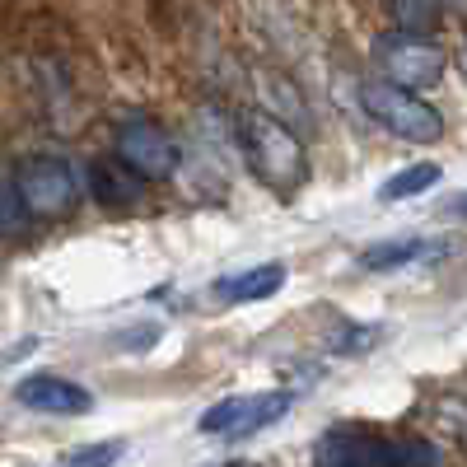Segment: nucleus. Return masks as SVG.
Here are the masks:
<instances>
[{
    "label": "nucleus",
    "mask_w": 467,
    "mask_h": 467,
    "mask_svg": "<svg viewBox=\"0 0 467 467\" xmlns=\"http://www.w3.org/2000/svg\"><path fill=\"white\" fill-rule=\"evenodd\" d=\"M440 5H444V10H462V15H467V0H440Z\"/></svg>",
    "instance_id": "6ab92c4d"
},
{
    "label": "nucleus",
    "mask_w": 467,
    "mask_h": 467,
    "mask_svg": "<svg viewBox=\"0 0 467 467\" xmlns=\"http://www.w3.org/2000/svg\"><path fill=\"white\" fill-rule=\"evenodd\" d=\"M224 467H253V462H224Z\"/></svg>",
    "instance_id": "aec40b11"
},
{
    "label": "nucleus",
    "mask_w": 467,
    "mask_h": 467,
    "mask_svg": "<svg viewBox=\"0 0 467 467\" xmlns=\"http://www.w3.org/2000/svg\"><path fill=\"white\" fill-rule=\"evenodd\" d=\"M281 285H285V266H281V262H262V266L244 271V276L220 281V295H224L229 304H257V299H271Z\"/></svg>",
    "instance_id": "9d476101"
},
{
    "label": "nucleus",
    "mask_w": 467,
    "mask_h": 467,
    "mask_svg": "<svg viewBox=\"0 0 467 467\" xmlns=\"http://www.w3.org/2000/svg\"><path fill=\"white\" fill-rule=\"evenodd\" d=\"M449 215H458V220H467V192H458V197H449V206H444Z\"/></svg>",
    "instance_id": "a211bd4d"
},
{
    "label": "nucleus",
    "mask_w": 467,
    "mask_h": 467,
    "mask_svg": "<svg viewBox=\"0 0 467 467\" xmlns=\"http://www.w3.org/2000/svg\"><path fill=\"white\" fill-rule=\"evenodd\" d=\"M15 402L24 411H37V416H85L94 411V393L80 383H70L61 374H33L15 388Z\"/></svg>",
    "instance_id": "6e6552de"
},
{
    "label": "nucleus",
    "mask_w": 467,
    "mask_h": 467,
    "mask_svg": "<svg viewBox=\"0 0 467 467\" xmlns=\"http://www.w3.org/2000/svg\"><path fill=\"white\" fill-rule=\"evenodd\" d=\"M425 248H431V244H420V239L374 244V248H365V253H360V266H365V271H398V266H407V262H420V257H425Z\"/></svg>",
    "instance_id": "ddd939ff"
},
{
    "label": "nucleus",
    "mask_w": 467,
    "mask_h": 467,
    "mask_svg": "<svg viewBox=\"0 0 467 467\" xmlns=\"http://www.w3.org/2000/svg\"><path fill=\"white\" fill-rule=\"evenodd\" d=\"M374 341V332H350V327H341L337 337H332V350H365Z\"/></svg>",
    "instance_id": "f3484780"
},
{
    "label": "nucleus",
    "mask_w": 467,
    "mask_h": 467,
    "mask_svg": "<svg viewBox=\"0 0 467 467\" xmlns=\"http://www.w3.org/2000/svg\"><path fill=\"white\" fill-rule=\"evenodd\" d=\"M462 57H467V43H462Z\"/></svg>",
    "instance_id": "4be33fe9"
},
{
    "label": "nucleus",
    "mask_w": 467,
    "mask_h": 467,
    "mask_svg": "<svg viewBox=\"0 0 467 467\" xmlns=\"http://www.w3.org/2000/svg\"><path fill=\"white\" fill-rule=\"evenodd\" d=\"M462 440H467V420H462Z\"/></svg>",
    "instance_id": "412c9836"
},
{
    "label": "nucleus",
    "mask_w": 467,
    "mask_h": 467,
    "mask_svg": "<svg viewBox=\"0 0 467 467\" xmlns=\"http://www.w3.org/2000/svg\"><path fill=\"white\" fill-rule=\"evenodd\" d=\"M290 411V393H234L224 402H215L197 425L202 435H220V440H248L266 425H276Z\"/></svg>",
    "instance_id": "0eeeda50"
},
{
    "label": "nucleus",
    "mask_w": 467,
    "mask_h": 467,
    "mask_svg": "<svg viewBox=\"0 0 467 467\" xmlns=\"http://www.w3.org/2000/svg\"><path fill=\"white\" fill-rule=\"evenodd\" d=\"M374 66H379V80L388 85H402V89H431L444 80V47L435 43L431 33H379L374 37V47H369Z\"/></svg>",
    "instance_id": "7ed1b4c3"
},
{
    "label": "nucleus",
    "mask_w": 467,
    "mask_h": 467,
    "mask_svg": "<svg viewBox=\"0 0 467 467\" xmlns=\"http://www.w3.org/2000/svg\"><path fill=\"white\" fill-rule=\"evenodd\" d=\"M407 440H388L379 431H360V425H332V431L314 444L318 467H402Z\"/></svg>",
    "instance_id": "423d86ee"
},
{
    "label": "nucleus",
    "mask_w": 467,
    "mask_h": 467,
    "mask_svg": "<svg viewBox=\"0 0 467 467\" xmlns=\"http://www.w3.org/2000/svg\"><path fill=\"white\" fill-rule=\"evenodd\" d=\"M440 178H444L440 164H411V169H402V173L388 178V182L379 187V197H383V202H407V197H420V192H431Z\"/></svg>",
    "instance_id": "f8f14e48"
},
{
    "label": "nucleus",
    "mask_w": 467,
    "mask_h": 467,
    "mask_svg": "<svg viewBox=\"0 0 467 467\" xmlns=\"http://www.w3.org/2000/svg\"><path fill=\"white\" fill-rule=\"evenodd\" d=\"M89 197L103 211H127L145 197V178L127 164V160H99L89 169Z\"/></svg>",
    "instance_id": "1a4fd4ad"
},
{
    "label": "nucleus",
    "mask_w": 467,
    "mask_h": 467,
    "mask_svg": "<svg viewBox=\"0 0 467 467\" xmlns=\"http://www.w3.org/2000/svg\"><path fill=\"white\" fill-rule=\"evenodd\" d=\"M15 187L33 215H70L75 202H80V173H75L66 160L57 154H33L15 169Z\"/></svg>",
    "instance_id": "20e7f679"
},
{
    "label": "nucleus",
    "mask_w": 467,
    "mask_h": 467,
    "mask_svg": "<svg viewBox=\"0 0 467 467\" xmlns=\"http://www.w3.org/2000/svg\"><path fill=\"white\" fill-rule=\"evenodd\" d=\"M234 140H239L248 169L276 192H295L304 178H308V154H304V140L290 131L285 117L276 112H262V108H244L234 117Z\"/></svg>",
    "instance_id": "f257e3e1"
},
{
    "label": "nucleus",
    "mask_w": 467,
    "mask_h": 467,
    "mask_svg": "<svg viewBox=\"0 0 467 467\" xmlns=\"http://www.w3.org/2000/svg\"><path fill=\"white\" fill-rule=\"evenodd\" d=\"M127 453V444L122 440H108V444H89V449H75L70 458H66V467H112L117 458Z\"/></svg>",
    "instance_id": "2eb2a0df"
},
{
    "label": "nucleus",
    "mask_w": 467,
    "mask_h": 467,
    "mask_svg": "<svg viewBox=\"0 0 467 467\" xmlns=\"http://www.w3.org/2000/svg\"><path fill=\"white\" fill-rule=\"evenodd\" d=\"M28 206H24V197H19V187H15V178L10 182H0V234H24L28 229Z\"/></svg>",
    "instance_id": "4468645a"
},
{
    "label": "nucleus",
    "mask_w": 467,
    "mask_h": 467,
    "mask_svg": "<svg viewBox=\"0 0 467 467\" xmlns=\"http://www.w3.org/2000/svg\"><path fill=\"white\" fill-rule=\"evenodd\" d=\"M402 467H440V449L420 435H407V453H402Z\"/></svg>",
    "instance_id": "dca6fc26"
},
{
    "label": "nucleus",
    "mask_w": 467,
    "mask_h": 467,
    "mask_svg": "<svg viewBox=\"0 0 467 467\" xmlns=\"http://www.w3.org/2000/svg\"><path fill=\"white\" fill-rule=\"evenodd\" d=\"M383 10L393 19V28H402V33H435L440 19L449 15L440 0H383Z\"/></svg>",
    "instance_id": "9b49d317"
},
{
    "label": "nucleus",
    "mask_w": 467,
    "mask_h": 467,
    "mask_svg": "<svg viewBox=\"0 0 467 467\" xmlns=\"http://www.w3.org/2000/svg\"><path fill=\"white\" fill-rule=\"evenodd\" d=\"M117 160H127L145 182L150 178H173L182 164V145L169 127H160L154 117H127L117 122Z\"/></svg>",
    "instance_id": "39448f33"
},
{
    "label": "nucleus",
    "mask_w": 467,
    "mask_h": 467,
    "mask_svg": "<svg viewBox=\"0 0 467 467\" xmlns=\"http://www.w3.org/2000/svg\"><path fill=\"white\" fill-rule=\"evenodd\" d=\"M360 108L374 117L383 131H393L398 140L411 145H435L444 140V117L435 103L416 99V89L402 85H388V80H365L360 85Z\"/></svg>",
    "instance_id": "f03ea898"
}]
</instances>
